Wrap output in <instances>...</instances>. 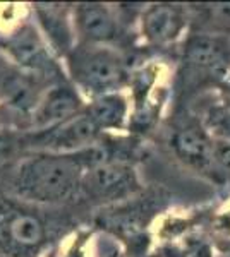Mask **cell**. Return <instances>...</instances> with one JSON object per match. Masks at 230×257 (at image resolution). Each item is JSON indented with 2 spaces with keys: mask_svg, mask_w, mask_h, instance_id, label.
<instances>
[{
  "mask_svg": "<svg viewBox=\"0 0 230 257\" xmlns=\"http://www.w3.org/2000/svg\"><path fill=\"white\" fill-rule=\"evenodd\" d=\"M88 165L74 155L35 156L21 165L16 177V190L19 196L38 202H58L72 196L83 185Z\"/></svg>",
  "mask_w": 230,
  "mask_h": 257,
  "instance_id": "6da1fadb",
  "label": "cell"
},
{
  "mask_svg": "<svg viewBox=\"0 0 230 257\" xmlns=\"http://www.w3.org/2000/svg\"><path fill=\"white\" fill-rule=\"evenodd\" d=\"M74 62H76L74 65L76 79L100 96L110 94V91L117 89L124 81L122 62L110 50L83 52Z\"/></svg>",
  "mask_w": 230,
  "mask_h": 257,
  "instance_id": "7a4b0ae2",
  "label": "cell"
},
{
  "mask_svg": "<svg viewBox=\"0 0 230 257\" xmlns=\"http://www.w3.org/2000/svg\"><path fill=\"white\" fill-rule=\"evenodd\" d=\"M83 189L95 199H120L137 189L136 175L120 163H102L88 168L83 178Z\"/></svg>",
  "mask_w": 230,
  "mask_h": 257,
  "instance_id": "3957f363",
  "label": "cell"
},
{
  "mask_svg": "<svg viewBox=\"0 0 230 257\" xmlns=\"http://www.w3.org/2000/svg\"><path fill=\"white\" fill-rule=\"evenodd\" d=\"M100 131L102 128L96 125L90 113L76 115L53 127L45 139V144L53 153L74 155V153H81L86 148L93 146Z\"/></svg>",
  "mask_w": 230,
  "mask_h": 257,
  "instance_id": "277c9868",
  "label": "cell"
},
{
  "mask_svg": "<svg viewBox=\"0 0 230 257\" xmlns=\"http://www.w3.org/2000/svg\"><path fill=\"white\" fill-rule=\"evenodd\" d=\"M186 28V16L177 6L158 4L143 16V33L153 43H169L179 38Z\"/></svg>",
  "mask_w": 230,
  "mask_h": 257,
  "instance_id": "5b68a950",
  "label": "cell"
},
{
  "mask_svg": "<svg viewBox=\"0 0 230 257\" xmlns=\"http://www.w3.org/2000/svg\"><path fill=\"white\" fill-rule=\"evenodd\" d=\"M228 48L221 38L196 35L186 45V62L196 69L225 72L228 65Z\"/></svg>",
  "mask_w": 230,
  "mask_h": 257,
  "instance_id": "8992f818",
  "label": "cell"
},
{
  "mask_svg": "<svg viewBox=\"0 0 230 257\" xmlns=\"http://www.w3.org/2000/svg\"><path fill=\"white\" fill-rule=\"evenodd\" d=\"M172 146L179 158L192 167L204 168L215 158V144L211 143L203 128L194 125L184 127L175 132Z\"/></svg>",
  "mask_w": 230,
  "mask_h": 257,
  "instance_id": "52a82bcc",
  "label": "cell"
},
{
  "mask_svg": "<svg viewBox=\"0 0 230 257\" xmlns=\"http://www.w3.org/2000/svg\"><path fill=\"white\" fill-rule=\"evenodd\" d=\"M76 24L81 35L95 43H107L117 36V23L102 4H81L76 7Z\"/></svg>",
  "mask_w": 230,
  "mask_h": 257,
  "instance_id": "ba28073f",
  "label": "cell"
},
{
  "mask_svg": "<svg viewBox=\"0 0 230 257\" xmlns=\"http://www.w3.org/2000/svg\"><path fill=\"white\" fill-rule=\"evenodd\" d=\"M79 106H81V99L76 91L67 86H58L48 91L45 99L40 103L35 120L41 127L58 125L65 120L76 117Z\"/></svg>",
  "mask_w": 230,
  "mask_h": 257,
  "instance_id": "9c48e42d",
  "label": "cell"
},
{
  "mask_svg": "<svg viewBox=\"0 0 230 257\" xmlns=\"http://www.w3.org/2000/svg\"><path fill=\"white\" fill-rule=\"evenodd\" d=\"M2 226L7 238L23 248H33L40 245L45 238V226L40 221V218H36L35 214L23 213V211L7 214V219Z\"/></svg>",
  "mask_w": 230,
  "mask_h": 257,
  "instance_id": "30bf717a",
  "label": "cell"
},
{
  "mask_svg": "<svg viewBox=\"0 0 230 257\" xmlns=\"http://www.w3.org/2000/svg\"><path fill=\"white\" fill-rule=\"evenodd\" d=\"M125 111H127V106H125L124 98L110 93L96 99L88 113L100 128H117L124 123Z\"/></svg>",
  "mask_w": 230,
  "mask_h": 257,
  "instance_id": "8fae6325",
  "label": "cell"
},
{
  "mask_svg": "<svg viewBox=\"0 0 230 257\" xmlns=\"http://www.w3.org/2000/svg\"><path fill=\"white\" fill-rule=\"evenodd\" d=\"M38 18L41 24H43L45 31L48 33L50 40L53 43H57L58 47L67 48L70 41V33L65 19L60 16V11L53 9V6H43L38 9Z\"/></svg>",
  "mask_w": 230,
  "mask_h": 257,
  "instance_id": "7c38bea8",
  "label": "cell"
},
{
  "mask_svg": "<svg viewBox=\"0 0 230 257\" xmlns=\"http://www.w3.org/2000/svg\"><path fill=\"white\" fill-rule=\"evenodd\" d=\"M12 50H14L16 57H18L19 62L23 64H31V65H38L41 64V55H43V48L38 43L36 36L33 33H28V35H21L16 43L12 45Z\"/></svg>",
  "mask_w": 230,
  "mask_h": 257,
  "instance_id": "4fadbf2b",
  "label": "cell"
},
{
  "mask_svg": "<svg viewBox=\"0 0 230 257\" xmlns=\"http://www.w3.org/2000/svg\"><path fill=\"white\" fill-rule=\"evenodd\" d=\"M210 125L220 136V139H230V110L228 108L211 110Z\"/></svg>",
  "mask_w": 230,
  "mask_h": 257,
  "instance_id": "5bb4252c",
  "label": "cell"
},
{
  "mask_svg": "<svg viewBox=\"0 0 230 257\" xmlns=\"http://www.w3.org/2000/svg\"><path fill=\"white\" fill-rule=\"evenodd\" d=\"M223 86L227 88V91L230 93V72L225 74V79H223Z\"/></svg>",
  "mask_w": 230,
  "mask_h": 257,
  "instance_id": "9a60e30c",
  "label": "cell"
}]
</instances>
